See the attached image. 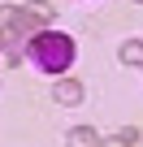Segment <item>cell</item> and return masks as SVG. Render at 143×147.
I'll return each instance as SVG.
<instances>
[{
    "label": "cell",
    "mask_w": 143,
    "mask_h": 147,
    "mask_svg": "<svg viewBox=\"0 0 143 147\" xmlns=\"http://www.w3.org/2000/svg\"><path fill=\"white\" fill-rule=\"evenodd\" d=\"M5 65H22V43H18V30H5Z\"/></svg>",
    "instance_id": "cell-4"
},
{
    "label": "cell",
    "mask_w": 143,
    "mask_h": 147,
    "mask_svg": "<svg viewBox=\"0 0 143 147\" xmlns=\"http://www.w3.org/2000/svg\"><path fill=\"white\" fill-rule=\"evenodd\" d=\"M134 138H139V134H134V125H126V130L108 134V138H104V147H134Z\"/></svg>",
    "instance_id": "cell-6"
},
{
    "label": "cell",
    "mask_w": 143,
    "mask_h": 147,
    "mask_svg": "<svg viewBox=\"0 0 143 147\" xmlns=\"http://www.w3.org/2000/svg\"><path fill=\"white\" fill-rule=\"evenodd\" d=\"M30 56L43 74H65L69 65H74V39L61 35V30H39L30 39Z\"/></svg>",
    "instance_id": "cell-1"
},
{
    "label": "cell",
    "mask_w": 143,
    "mask_h": 147,
    "mask_svg": "<svg viewBox=\"0 0 143 147\" xmlns=\"http://www.w3.org/2000/svg\"><path fill=\"white\" fill-rule=\"evenodd\" d=\"M52 95H56V104L74 108V104H83V82H74V78H61V82L52 87Z\"/></svg>",
    "instance_id": "cell-2"
},
{
    "label": "cell",
    "mask_w": 143,
    "mask_h": 147,
    "mask_svg": "<svg viewBox=\"0 0 143 147\" xmlns=\"http://www.w3.org/2000/svg\"><path fill=\"white\" fill-rule=\"evenodd\" d=\"M121 65H143V39H126L121 43Z\"/></svg>",
    "instance_id": "cell-5"
},
{
    "label": "cell",
    "mask_w": 143,
    "mask_h": 147,
    "mask_svg": "<svg viewBox=\"0 0 143 147\" xmlns=\"http://www.w3.org/2000/svg\"><path fill=\"white\" fill-rule=\"evenodd\" d=\"M69 147H104V138L91 125H74V130H69Z\"/></svg>",
    "instance_id": "cell-3"
}]
</instances>
